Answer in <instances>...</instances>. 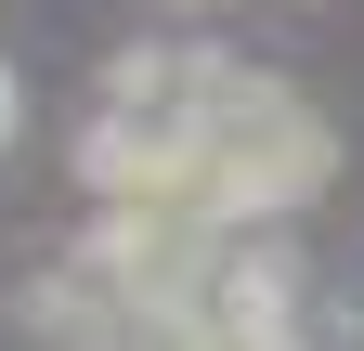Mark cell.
<instances>
[{"mask_svg": "<svg viewBox=\"0 0 364 351\" xmlns=\"http://www.w3.org/2000/svg\"><path fill=\"white\" fill-rule=\"evenodd\" d=\"M196 144L221 156V222H247V208H299L312 183H326V130H312V104L273 92V78H235V65H221Z\"/></svg>", "mask_w": 364, "mask_h": 351, "instance_id": "cell-1", "label": "cell"}]
</instances>
